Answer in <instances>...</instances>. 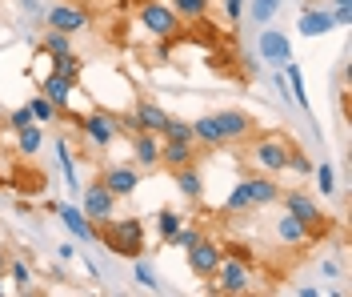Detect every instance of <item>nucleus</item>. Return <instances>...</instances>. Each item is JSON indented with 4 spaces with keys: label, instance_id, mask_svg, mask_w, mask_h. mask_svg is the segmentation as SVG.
Listing matches in <instances>:
<instances>
[{
    "label": "nucleus",
    "instance_id": "11",
    "mask_svg": "<svg viewBox=\"0 0 352 297\" xmlns=\"http://www.w3.org/2000/svg\"><path fill=\"white\" fill-rule=\"evenodd\" d=\"M256 52H261V61L268 69H285L288 61H292V41H288L285 32H276V28H261Z\"/></svg>",
    "mask_w": 352,
    "mask_h": 297
},
{
    "label": "nucleus",
    "instance_id": "31",
    "mask_svg": "<svg viewBox=\"0 0 352 297\" xmlns=\"http://www.w3.org/2000/svg\"><path fill=\"white\" fill-rule=\"evenodd\" d=\"M180 225H184V213H176V209H160V213H156V233H160V241H168Z\"/></svg>",
    "mask_w": 352,
    "mask_h": 297
},
{
    "label": "nucleus",
    "instance_id": "25",
    "mask_svg": "<svg viewBox=\"0 0 352 297\" xmlns=\"http://www.w3.org/2000/svg\"><path fill=\"white\" fill-rule=\"evenodd\" d=\"M16 149H21V157H36L44 149V129L32 121V125H24V129H16Z\"/></svg>",
    "mask_w": 352,
    "mask_h": 297
},
{
    "label": "nucleus",
    "instance_id": "23",
    "mask_svg": "<svg viewBox=\"0 0 352 297\" xmlns=\"http://www.w3.org/2000/svg\"><path fill=\"white\" fill-rule=\"evenodd\" d=\"M285 85H292V92H288V96H292V101H296V105H300V109H305V113H312V105H308V89H305V72H300V65H296V61H288L285 69Z\"/></svg>",
    "mask_w": 352,
    "mask_h": 297
},
{
    "label": "nucleus",
    "instance_id": "17",
    "mask_svg": "<svg viewBox=\"0 0 352 297\" xmlns=\"http://www.w3.org/2000/svg\"><path fill=\"white\" fill-rule=\"evenodd\" d=\"M192 161H197V141L160 137V165H164V169H180V165H192Z\"/></svg>",
    "mask_w": 352,
    "mask_h": 297
},
{
    "label": "nucleus",
    "instance_id": "32",
    "mask_svg": "<svg viewBox=\"0 0 352 297\" xmlns=\"http://www.w3.org/2000/svg\"><path fill=\"white\" fill-rule=\"evenodd\" d=\"M160 137H168V141H192V121H176V116H168V121H164V129H160Z\"/></svg>",
    "mask_w": 352,
    "mask_h": 297
},
{
    "label": "nucleus",
    "instance_id": "20",
    "mask_svg": "<svg viewBox=\"0 0 352 297\" xmlns=\"http://www.w3.org/2000/svg\"><path fill=\"white\" fill-rule=\"evenodd\" d=\"M332 28H336V21H332L329 8H305V17H300V24H296L300 37H324V32H332Z\"/></svg>",
    "mask_w": 352,
    "mask_h": 297
},
{
    "label": "nucleus",
    "instance_id": "8",
    "mask_svg": "<svg viewBox=\"0 0 352 297\" xmlns=\"http://www.w3.org/2000/svg\"><path fill=\"white\" fill-rule=\"evenodd\" d=\"M44 28H56V32H68V37H80L85 28H92V12L76 0H56L44 8Z\"/></svg>",
    "mask_w": 352,
    "mask_h": 297
},
{
    "label": "nucleus",
    "instance_id": "40",
    "mask_svg": "<svg viewBox=\"0 0 352 297\" xmlns=\"http://www.w3.org/2000/svg\"><path fill=\"white\" fill-rule=\"evenodd\" d=\"M340 274H344V269H340V257L320 261V277H324V281H340Z\"/></svg>",
    "mask_w": 352,
    "mask_h": 297
},
{
    "label": "nucleus",
    "instance_id": "19",
    "mask_svg": "<svg viewBox=\"0 0 352 297\" xmlns=\"http://www.w3.org/2000/svg\"><path fill=\"white\" fill-rule=\"evenodd\" d=\"M132 116L140 121V129H148L156 137H160V129H164V121H168V113H164L156 101H148V96H140V101L132 105Z\"/></svg>",
    "mask_w": 352,
    "mask_h": 297
},
{
    "label": "nucleus",
    "instance_id": "35",
    "mask_svg": "<svg viewBox=\"0 0 352 297\" xmlns=\"http://www.w3.org/2000/svg\"><path fill=\"white\" fill-rule=\"evenodd\" d=\"M276 8H280V0H252V17H256V24H268L272 17H276Z\"/></svg>",
    "mask_w": 352,
    "mask_h": 297
},
{
    "label": "nucleus",
    "instance_id": "29",
    "mask_svg": "<svg viewBox=\"0 0 352 297\" xmlns=\"http://www.w3.org/2000/svg\"><path fill=\"white\" fill-rule=\"evenodd\" d=\"M132 281H140V285H144V289H153V294L164 289V281L156 277V269L148 265V261H140V257H132Z\"/></svg>",
    "mask_w": 352,
    "mask_h": 297
},
{
    "label": "nucleus",
    "instance_id": "26",
    "mask_svg": "<svg viewBox=\"0 0 352 297\" xmlns=\"http://www.w3.org/2000/svg\"><path fill=\"white\" fill-rule=\"evenodd\" d=\"M36 48L48 52V57H60V52H72V37H68V32H56V28H44Z\"/></svg>",
    "mask_w": 352,
    "mask_h": 297
},
{
    "label": "nucleus",
    "instance_id": "28",
    "mask_svg": "<svg viewBox=\"0 0 352 297\" xmlns=\"http://www.w3.org/2000/svg\"><path fill=\"white\" fill-rule=\"evenodd\" d=\"M168 4H173V12L180 17V24L204 21V12H208V0H168Z\"/></svg>",
    "mask_w": 352,
    "mask_h": 297
},
{
    "label": "nucleus",
    "instance_id": "36",
    "mask_svg": "<svg viewBox=\"0 0 352 297\" xmlns=\"http://www.w3.org/2000/svg\"><path fill=\"white\" fill-rule=\"evenodd\" d=\"M288 169H292L296 177H308V173H312V161H308L296 145H292V149H288Z\"/></svg>",
    "mask_w": 352,
    "mask_h": 297
},
{
    "label": "nucleus",
    "instance_id": "39",
    "mask_svg": "<svg viewBox=\"0 0 352 297\" xmlns=\"http://www.w3.org/2000/svg\"><path fill=\"white\" fill-rule=\"evenodd\" d=\"M4 121H8V129L16 133V129H24V125H32V113H28V105H21V109H12Z\"/></svg>",
    "mask_w": 352,
    "mask_h": 297
},
{
    "label": "nucleus",
    "instance_id": "18",
    "mask_svg": "<svg viewBox=\"0 0 352 297\" xmlns=\"http://www.w3.org/2000/svg\"><path fill=\"white\" fill-rule=\"evenodd\" d=\"M56 217H60V225L76 237V241H96V225L88 221L80 209H72V205H56Z\"/></svg>",
    "mask_w": 352,
    "mask_h": 297
},
{
    "label": "nucleus",
    "instance_id": "27",
    "mask_svg": "<svg viewBox=\"0 0 352 297\" xmlns=\"http://www.w3.org/2000/svg\"><path fill=\"white\" fill-rule=\"evenodd\" d=\"M28 113H32V121H36V125H52V121L60 116V109H56L44 92H36V96L28 101Z\"/></svg>",
    "mask_w": 352,
    "mask_h": 297
},
{
    "label": "nucleus",
    "instance_id": "24",
    "mask_svg": "<svg viewBox=\"0 0 352 297\" xmlns=\"http://www.w3.org/2000/svg\"><path fill=\"white\" fill-rule=\"evenodd\" d=\"M52 149H56V161H60V169H65V181H68V189L76 193V189H80V181H76V153H72V145H68V137H56V141H52Z\"/></svg>",
    "mask_w": 352,
    "mask_h": 297
},
{
    "label": "nucleus",
    "instance_id": "15",
    "mask_svg": "<svg viewBox=\"0 0 352 297\" xmlns=\"http://www.w3.org/2000/svg\"><path fill=\"white\" fill-rule=\"evenodd\" d=\"M272 241H276V245H285V249H296V245H308L312 237H308V229L285 209L280 217H272Z\"/></svg>",
    "mask_w": 352,
    "mask_h": 297
},
{
    "label": "nucleus",
    "instance_id": "37",
    "mask_svg": "<svg viewBox=\"0 0 352 297\" xmlns=\"http://www.w3.org/2000/svg\"><path fill=\"white\" fill-rule=\"evenodd\" d=\"M197 237H200L197 229L180 225V229H176V233H173V237H168V241H164V245H176V249H188V245H192V241H197Z\"/></svg>",
    "mask_w": 352,
    "mask_h": 297
},
{
    "label": "nucleus",
    "instance_id": "34",
    "mask_svg": "<svg viewBox=\"0 0 352 297\" xmlns=\"http://www.w3.org/2000/svg\"><path fill=\"white\" fill-rule=\"evenodd\" d=\"M4 274L12 277L21 289H28V281H32V269H28V261H24V257H16V261L8 257V269H4Z\"/></svg>",
    "mask_w": 352,
    "mask_h": 297
},
{
    "label": "nucleus",
    "instance_id": "43",
    "mask_svg": "<svg viewBox=\"0 0 352 297\" xmlns=\"http://www.w3.org/2000/svg\"><path fill=\"white\" fill-rule=\"evenodd\" d=\"M56 253H60V261H72V257H76V245H68V241H65Z\"/></svg>",
    "mask_w": 352,
    "mask_h": 297
},
{
    "label": "nucleus",
    "instance_id": "38",
    "mask_svg": "<svg viewBox=\"0 0 352 297\" xmlns=\"http://www.w3.org/2000/svg\"><path fill=\"white\" fill-rule=\"evenodd\" d=\"M16 4H21V12L28 17V24H41L44 28V4L41 0H16Z\"/></svg>",
    "mask_w": 352,
    "mask_h": 297
},
{
    "label": "nucleus",
    "instance_id": "9",
    "mask_svg": "<svg viewBox=\"0 0 352 297\" xmlns=\"http://www.w3.org/2000/svg\"><path fill=\"white\" fill-rule=\"evenodd\" d=\"M220 257H224V245L200 233L197 241L188 245V269H192L200 281H212V274H217V265H220Z\"/></svg>",
    "mask_w": 352,
    "mask_h": 297
},
{
    "label": "nucleus",
    "instance_id": "41",
    "mask_svg": "<svg viewBox=\"0 0 352 297\" xmlns=\"http://www.w3.org/2000/svg\"><path fill=\"white\" fill-rule=\"evenodd\" d=\"M332 21H336V28H344V24L352 21V12H349V0H332Z\"/></svg>",
    "mask_w": 352,
    "mask_h": 297
},
{
    "label": "nucleus",
    "instance_id": "6",
    "mask_svg": "<svg viewBox=\"0 0 352 297\" xmlns=\"http://www.w3.org/2000/svg\"><path fill=\"white\" fill-rule=\"evenodd\" d=\"M68 121L80 129V137L92 153H100V149H109L112 141L120 137V129H116V116L112 113H68Z\"/></svg>",
    "mask_w": 352,
    "mask_h": 297
},
{
    "label": "nucleus",
    "instance_id": "12",
    "mask_svg": "<svg viewBox=\"0 0 352 297\" xmlns=\"http://www.w3.org/2000/svg\"><path fill=\"white\" fill-rule=\"evenodd\" d=\"M96 181H100V185L112 193V197L120 201V197H132V193L140 189V169H136L132 161H129V165H109V169L96 177Z\"/></svg>",
    "mask_w": 352,
    "mask_h": 297
},
{
    "label": "nucleus",
    "instance_id": "30",
    "mask_svg": "<svg viewBox=\"0 0 352 297\" xmlns=\"http://www.w3.org/2000/svg\"><path fill=\"white\" fill-rule=\"evenodd\" d=\"M80 69H85V61L76 57V48L72 52H60V57H52V72H60L68 81H80Z\"/></svg>",
    "mask_w": 352,
    "mask_h": 297
},
{
    "label": "nucleus",
    "instance_id": "33",
    "mask_svg": "<svg viewBox=\"0 0 352 297\" xmlns=\"http://www.w3.org/2000/svg\"><path fill=\"white\" fill-rule=\"evenodd\" d=\"M312 177H316V189H320L324 197H332V193H336V173H332L329 161H324V165H316V169H312Z\"/></svg>",
    "mask_w": 352,
    "mask_h": 297
},
{
    "label": "nucleus",
    "instance_id": "46",
    "mask_svg": "<svg viewBox=\"0 0 352 297\" xmlns=\"http://www.w3.org/2000/svg\"><path fill=\"white\" fill-rule=\"evenodd\" d=\"M0 297H4V274H0Z\"/></svg>",
    "mask_w": 352,
    "mask_h": 297
},
{
    "label": "nucleus",
    "instance_id": "7",
    "mask_svg": "<svg viewBox=\"0 0 352 297\" xmlns=\"http://www.w3.org/2000/svg\"><path fill=\"white\" fill-rule=\"evenodd\" d=\"M136 21L140 28L156 37V41H173L176 32H180V17L173 12V4L168 0H144L140 8H136Z\"/></svg>",
    "mask_w": 352,
    "mask_h": 297
},
{
    "label": "nucleus",
    "instance_id": "42",
    "mask_svg": "<svg viewBox=\"0 0 352 297\" xmlns=\"http://www.w3.org/2000/svg\"><path fill=\"white\" fill-rule=\"evenodd\" d=\"M224 4V12H228V24H236L244 17V0H220Z\"/></svg>",
    "mask_w": 352,
    "mask_h": 297
},
{
    "label": "nucleus",
    "instance_id": "21",
    "mask_svg": "<svg viewBox=\"0 0 352 297\" xmlns=\"http://www.w3.org/2000/svg\"><path fill=\"white\" fill-rule=\"evenodd\" d=\"M173 173H176V189H180L188 201H200V197H204V173L197 169V161H192V165H180Z\"/></svg>",
    "mask_w": 352,
    "mask_h": 297
},
{
    "label": "nucleus",
    "instance_id": "44",
    "mask_svg": "<svg viewBox=\"0 0 352 297\" xmlns=\"http://www.w3.org/2000/svg\"><path fill=\"white\" fill-rule=\"evenodd\" d=\"M296 294H300V297H316L320 289H316V285H296Z\"/></svg>",
    "mask_w": 352,
    "mask_h": 297
},
{
    "label": "nucleus",
    "instance_id": "45",
    "mask_svg": "<svg viewBox=\"0 0 352 297\" xmlns=\"http://www.w3.org/2000/svg\"><path fill=\"white\" fill-rule=\"evenodd\" d=\"M4 269H8V249L0 245V274H4Z\"/></svg>",
    "mask_w": 352,
    "mask_h": 297
},
{
    "label": "nucleus",
    "instance_id": "5",
    "mask_svg": "<svg viewBox=\"0 0 352 297\" xmlns=\"http://www.w3.org/2000/svg\"><path fill=\"white\" fill-rule=\"evenodd\" d=\"M288 149H292V141L285 133H264V137L252 141V165H256V173H268V177H276V173H285L288 169Z\"/></svg>",
    "mask_w": 352,
    "mask_h": 297
},
{
    "label": "nucleus",
    "instance_id": "4",
    "mask_svg": "<svg viewBox=\"0 0 352 297\" xmlns=\"http://www.w3.org/2000/svg\"><path fill=\"white\" fill-rule=\"evenodd\" d=\"M276 205H285L288 213L308 229V237H312V241H320V237L329 233V221H324V213H320V205H316V197L305 193V189H292V193L280 189V201H276Z\"/></svg>",
    "mask_w": 352,
    "mask_h": 297
},
{
    "label": "nucleus",
    "instance_id": "1",
    "mask_svg": "<svg viewBox=\"0 0 352 297\" xmlns=\"http://www.w3.org/2000/svg\"><path fill=\"white\" fill-rule=\"evenodd\" d=\"M280 201V185L272 181L268 173H252V177H241L232 185V193L224 197L220 205V217H248L256 209H268Z\"/></svg>",
    "mask_w": 352,
    "mask_h": 297
},
{
    "label": "nucleus",
    "instance_id": "16",
    "mask_svg": "<svg viewBox=\"0 0 352 297\" xmlns=\"http://www.w3.org/2000/svg\"><path fill=\"white\" fill-rule=\"evenodd\" d=\"M36 92H44L60 113H68V105H72V92H76V81H68V76H60V72H48L41 81V89Z\"/></svg>",
    "mask_w": 352,
    "mask_h": 297
},
{
    "label": "nucleus",
    "instance_id": "13",
    "mask_svg": "<svg viewBox=\"0 0 352 297\" xmlns=\"http://www.w3.org/2000/svg\"><path fill=\"white\" fill-rule=\"evenodd\" d=\"M80 213H85L92 225H100V221H109L112 213H116V197H112L109 189L100 181L85 185V201H80Z\"/></svg>",
    "mask_w": 352,
    "mask_h": 297
},
{
    "label": "nucleus",
    "instance_id": "2",
    "mask_svg": "<svg viewBox=\"0 0 352 297\" xmlns=\"http://www.w3.org/2000/svg\"><path fill=\"white\" fill-rule=\"evenodd\" d=\"M96 241H104V249L116 257H144V225L140 217H109L96 225Z\"/></svg>",
    "mask_w": 352,
    "mask_h": 297
},
{
    "label": "nucleus",
    "instance_id": "3",
    "mask_svg": "<svg viewBox=\"0 0 352 297\" xmlns=\"http://www.w3.org/2000/svg\"><path fill=\"white\" fill-rule=\"evenodd\" d=\"M212 281H217V294H232V297L248 294V289H252V265H248V253H244L241 245H232V253L220 257Z\"/></svg>",
    "mask_w": 352,
    "mask_h": 297
},
{
    "label": "nucleus",
    "instance_id": "22",
    "mask_svg": "<svg viewBox=\"0 0 352 297\" xmlns=\"http://www.w3.org/2000/svg\"><path fill=\"white\" fill-rule=\"evenodd\" d=\"M192 141H197V145H204V149H224V137H220V129H217V121H212V113L192 121Z\"/></svg>",
    "mask_w": 352,
    "mask_h": 297
},
{
    "label": "nucleus",
    "instance_id": "10",
    "mask_svg": "<svg viewBox=\"0 0 352 297\" xmlns=\"http://www.w3.org/2000/svg\"><path fill=\"white\" fill-rule=\"evenodd\" d=\"M212 121H217L224 145H244V141L256 133V121L248 113H241V109H220V113H212Z\"/></svg>",
    "mask_w": 352,
    "mask_h": 297
},
{
    "label": "nucleus",
    "instance_id": "14",
    "mask_svg": "<svg viewBox=\"0 0 352 297\" xmlns=\"http://www.w3.org/2000/svg\"><path fill=\"white\" fill-rule=\"evenodd\" d=\"M129 149H132V165L140 169V173H148V169H160V137L148 133V129H136L129 137Z\"/></svg>",
    "mask_w": 352,
    "mask_h": 297
}]
</instances>
